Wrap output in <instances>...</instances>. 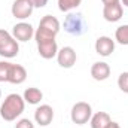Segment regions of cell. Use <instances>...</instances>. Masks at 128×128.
I'll use <instances>...</instances> for the list:
<instances>
[{
  "mask_svg": "<svg viewBox=\"0 0 128 128\" xmlns=\"http://www.w3.org/2000/svg\"><path fill=\"white\" fill-rule=\"evenodd\" d=\"M24 109H26V101L22 97L20 94H9L0 104V116L2 119L12 122L18 116H21Z\"/></svg>",
  "mask_w": 128,
  "mask_h": 128,
  "instance_id": "6da1fadb",
  "label": "cell"
},
{
  "mask_svg": "<svg viewBox=\"0 0 128 128\" xmlns=\"http://www.w3.org/2000/svg\"><path fill=\"white\" fill-rule=\"evenodd\" d=\"M60 21L52 16V15H45L40 22L37 30L34 32V39L36 40H42V39H55L57 34L60 33Z\"/></svg>",
  "mask_w": 128,
  "mask_h": 128,
  "instance_id": "7a4b0ae2",
  "label": "cell"
},
{
  "mask_svg": "<svg viewBox=\"0 0 128 128\" xmlns=\"http://www.w3.org/2000/svg\"><path fill=\"white\" fill-rule=\"evenodd\" d=\"M18 51H20L18 40L9 32L0 28V57L14 58L18 55Z\"/></svg>",
  "mask_w": 128,
  "mask_h": 128,
  "instance_id": "3957f363",
  "label": "cell"
},
{
  "mask_svg": "<svg viewBox=\"0 0 128 128\" xmlns=\"http://www.w3.org/2000/svg\"><path fill=\"white\" fill-rule=\"evenodd\" d=\"M91 116H92V107H91L90 103L78 101L76 104H73L72 112H70V119H72L73 124H76V125L88 124Z\"/></svg>",
  "mask_w": 128,
  "mask_h": 128,
  "instance_id": "277c9868",
  "label": "cell"
},
{
  "mask_svg": "<svg viewBox=\"0 0 128 128\" xmlns=\"http://www.w3.org/2000/svg\"><path fill=\"white\" fill-rule=\"evenodd\" d=\"M64 30L68 34L80 36L86 30V22L80 14H68L66 21H64Z\"/></svg>",
  "mask_w": 128,
  "mask_h": 128,
  "instance_id": "5b68a950",
  "label": "cell"
},
{
  "mask_svg": "<svg viewBox=\"0 0 128 128\" xmlns=\"http://www.w3.org/2000/svg\"><path fill=\"white\" fill-rule=\"evenodd\" d=\"M33 10H34V4L32 3V0H15L10 8L12 16L16 20H21V21L32 16Z\"/></svg>",
  "mask_w": 128,
  "mask_h": 128,
  "instance_id": "8992f818",
  "label": "cell"
},
{
  "mask_svg": "<svg viewBox=\"0 0 128 128\" xmlns=\"http://www.w3.org/2000/svg\"><path fill=\"white\" fill-rule=\"evenodd\" d=\"M36 43H37V52L42 58L51 60V58L57 57L58 45H57L55 39H42V40H36Z\"/></svg>",
  "mask_w": 128,
  "mask_h": 128,
  "instance_id": "52a82bcc",
  "label": "cell"
},
{
  "mask_svg": "<svg viewBox=\"0 0 128 128\" xmlns=\"http://www.w3.org/2000/svg\"><path fill=\"white\" fill-rule=\"evenodd\" d=\"M78 60V55H76V51L72 48V46H64L61 49H58V54H57V61L58 66L63 67V68H72Z\"/></svg>",
  "mask_w": 128,
  "mask_h": 128,
  "instance_id": "ba28073f",
  "label": "cell"
},
{
  "mask_svg": "<svg viewBox=\"0 0 128 128\" xmlns=\"http://www.w3.org/2000/svg\"><path fill=\"white\" fill-rule=\"evenodd\" d=\"M12 36L18 42H28L34 36V28H33L32 24L21 21V22H18L12 27Z\"/></svg>",
  "mask_w": 128,
  "mask_h": 128,
  "instance_id": "9c48e42d",
  "label": "cell"
},
{
  "mask_svg": "<svg viewBox=\"0 0 128 128\" xmlns=\"http://www.w3.org/2000/svg\"><path fill=\"white\" fill-rule=\"evenodd\" d=\"M54 119V109L49 104H40L36 112H34V121L36 124H39L40 127H48L51 125Z\"/></svg>",
  "mask_w": 128,
  "mask_h": 128,
  "instance_id": "30bf717a",
  "label": "cell"
},
{
  "mask_svg": "<svg viewBox=\"0 0 128 128\" xmlns=\"http://www.w3.org/2000/svg\"><path fill=\"white\" fill-rule=\"evenodd\" d=\"M115 51V40L109 36H100L96 40V52L101 57H110Z\"/></svg>",
  "mask_w": 128,
  "mask_h": 128,
  "instance_id": "8fae6325",
  "label": "cell"
},
{
  "mask_svg": "<svg viewBox=\"0 0 128 128\" xmlns=\"http://www.w3.org/2000/svg\"><path fill=\"white\" fill-rule=\"evenodd\" d=\"M124 15V8L119 3H113V4H106L103 8V16L107 22H118Z\"/></svg>",
  "mask_w": 128,
  "mask_h": 128,
  "instance_id": "7c38bea8",
  "label": "cell"
},
{
  "mask_svg": "<svg viewBox=\"0 0 128 128\" xmlns=\"http://www.w3.org/2000/svg\"><path fill=\"white\" fill-rule=\"evenodd\" d=\"M27 79V70L26 67H22L21 64H10V68H9V78H8V82L9 84H14V85H21L24 84Z\"/></svg>",
  "mask_w": 128,
  "mask_h": 128,
  "instance_id": "4fadbf2b",
  "label": "cell"
},
{
  "mask_svg": "<svg viewBox=\"0 0 128 128\" xmlns=\"http://www.w3.org/2000/svg\"><path fill=\"white\" fill-rule=\"evenodd\" d=\"M110 66L107 63H104V61H97L91 66V76H92V79H96V80H106L109 76H110Z\"/></svg>",
  "mask_w": 128,
  "mask_h": 128,
  "instance_id": "5bb4252c",
  "label": "cell"
},
{
  "mask_svg": "<svg viewBox=\"0 0 128 128\" xmlns=\"http://www.w3.org/2000/svg\"><path fill=\"white\" fill-rule=\"evenodd\" d=\"M110 122H112V118L107 112H97L90 119L91 128H106Z\"/></svg>",
  "mask_w": 128,
  "mask_h": 128,
  "instance_id": "9a60e30c",
  "label": "cell"
},
{
  "mask_svg": "<svg viewBox=\"0 0 128 128\" xmlns=\"http://www.w3.org/2000/svg\"><path fill=\"white\" fill-rule=\"evenodd\" d=\"M24 101L26 103H28V104H39L40 101H42V98H43V92L39 90V88H27L26 91H24Z\"/></svg>",
  "mask_w": 128,
  "mask_h": 128,
  "instance_id": "2e32d148",
  "label": "cell"
},
{
  "mask_svg": "<svg viewBox=\"0 0 128 128\" xmlns=\"http://www.w3.org/2000/svg\"><path fill=\"white\" fill-rule=\"evenodd\" d=\"M115 40L119 45H128V24L119 26L115 32Z\"/></svg>",
  "mask_w": 128,
  "mask_h": 128,
  "instance_id": "e0dca14e",
  "label": "cell"
},
{
  "mask_svg": "<svg viewBox=\"0 0 128 128\" xmlns=\"http://www.w3.org/2000/svg\"><path fill=\"white\" fill-rule=\"evenodd\" d=\"M80 3H82V0H58V9L61 12H70V10L76 9Z\"/></svg>",
  "mask_w": 128,
  "mask_h": 128,
  "instance_id": "ac0fdd59",
  "label": "cell"
},
{
  "mask_svg": "<svg viewBox=\"0 0 128 128\" xmlns=\"http://www.w3.org/2000/svg\"><path fill=\"white\" fill-rule=\"evenodd\" d=\"M10 64H12V63L4 61V60H2V61H0V82H8Z\"/></svg>",
  "mask_w": 128,
  "mask_h": 128,
  "instance_id": "d6986e66",
  "label": "cell"
},
{
  "mask_svg": "<svg viewBox=\"0 0 128 128\" xmlns=\"http://www.w3.org/2000/svg\"><path fill=\"white\" fill-rule=\"evenodd\" d=\"M118 86H119V90L122 92L128 94V72H124V73L119 74V78H118Z\"/></svg>",
  "mask_w": 128,
  "mask_h": 128,
  "instance_id": "ffe728a7",
  "label": "cell"
},
{
  "mask_svg": "<svg viewBox=\"0 0 128 128\" xmlns=\"http://www.w3.org/2000/svg\"><path fill=\"white\" fill-rule=\"evenodd\" d=\"M15 128H34V124H33L30 119L22 118V119H20V121L15 124Z\"/></svg>",
  "mask_w": 128,
  "mask_h": 128,
  "instance_id": "44dd1931",
  "label": "cell"
},
{
  "mask_svg": "<svg viewBox=\"0 0 128 128\" xmlns=\"http://www.w3.org/2000/svg\"><path fill=\"white\" fill-rule=\"evenodd\" d=\"M34 8H45L48 4V0H32Z\"/></svg>",
  "mask_w": 128,
  "mask_h": 128,
  "instance_id": "7402d4cb",
  "label": "cell"
},
{
  "mask_svg": "<svg viewBox=\"0 0 128 128\" xmlns=\"http://www.w3.org/2000/svg\"><path fill=\"white\" fill-rule=\"evenodd\" d=\"M103 2V4L106 6V4H113V3H119L121 0H101Z\"/></svg>",
  "mask_w": 128,
  "mask_h": 128,
  "instance_id": "603a6c76",
  "label": "cell"
},
{
  "mask_svg": "<svg viewBox=\"0 0 128 128\" xmlns=\"http://www.w3.org/2000/svg\"><path fill=\"white\" fill-rule=\"evenodd\" d=\"M106 128H121V125H119L118 122H113V121H112V122H110V124H109Z\"/></svg>",
  "mask_w": 128,
  "mask_h": 128,
  "instance_id": "cb8c5ba5",
  "label": "cell"
},
{
  "mask_svg": "<svg viewBox=\"0 0 128 128\" xmlns=\"http://www.w3.org/2000/svg\"><path fill=\"white\" fill-rule=\"evenodd\" d=\"M121 4H124V6L128 8V0H121Z\"/></svg>",
  "mask_w": 128,
  "mask_h": 128,
  "instance_id": "d4e9b609",
  "label": "cell"
},
{
  "mask_svg": "<svg viewBox=\"0 0 128 128\" xmlns=\"http://www.w3.org/2000/svg\"><path fill=\"white\" fill-rule=\"evenodd\" d=\"M0 97H2V91H0Z\"/></svg>",
  "mask_w": 128,
  "mask_h": 128,
  "instance_id": "484cf974",
  "label": "cell"
}]
</instances>
